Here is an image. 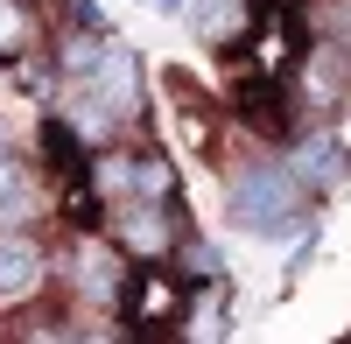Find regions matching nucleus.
Here are the masks:
<instances>
[{
    "label": "nucleus",
    "mask_w": 351,
    "mask_h": 344,
    "mask_svg": "<svg viewBox=\"0 0 351 344\" xmlns=\"http://www.w3.org/2000/svg\"><path fill=\"white\" fill-rule=\"evenodd\" d=\"M288 176H295L309 197H330V190H344V176H351V148H344L337 134H309V140L288 148Z\"/></svg>",
    "instance_id": "2"
},
{
    "label": "nucleus",
    "mask_w": 351,
    "mask_h": 344,
    "mask_svg": "<svg viewBox=\"0 0 351 344\" xmlns=\"http://www.w3.org/2000/svg\"><path fill=\"white\" fill-rule=\"evenodd\" d=\"M190 8V0H155V14H183Z\"/></svg>",
    "instance_id": "17"
},
{
    "label": "nucleus",
    "mask_w": 351,
    "mask_h": 344,
    "mask_svg": "<svg viewBox=\"0 0 351 344\" xmlns=\"http://www.w3.org/2000/svg\"><path fill=\"white\" fill-rule=\"evenodd\" d=\"M92 92L120 112V120H134L141 112V56L127 49V42H112L106 56H99V71H92Z\"/></svg>",
    "instance_id": "3"
},
{
    "label": "nucleus",
    "mask_w": 351,
    "mask_h": 344,
    "mask_svg": "<svg viewBox=\"0 0 351 344\" xmlns=\"http://www.w3.org/2000/svg\"><path fill=\"white\" fill-rule=\"evenodd\" d=\"M169 183H176V176H169V162H162V155H141V169H134V190L162 204V197H169Z\"/></svg>",
    "instance_id": "10"
},
{
    "label": "nucleus",
    "mask_w": 351,
    "mask_h": 344,
    "mask_svg": "<svg viewBox=\"0 0 351 344\" xmlns=\"http://www.w3.org/2000/svg\"><path fill=\"white\" fill-rule=\"evenodd\" d=\"M84 344H127L120 330H84Z\"/></svg>",
    "instance_id": "16"
},
{
    "label": "nucleus",
    "mask_w": 351,
    "mask_h": 344,
    "mask_svg": "<svg viewBox=\"0 0 351 344\" xmlns=\"http://www.w3.org/2000/svg\"><path fill=\"white\" fill-rule=\"evenodd\" d=\"M134 169H141V155H92V183L106 197H127L134 190Z\"/></svg>",
    "instance_id": "9"
},
{
    "label": "nucleus",
    "mask_w": 351,
    "mask_h": 344,
    "mask_svg": "<svg viewBox=\"0 0 351 344\" xmlns=\"http://www.w3.org/2000/svg\"><path fill=\"white\" fill-rule=\"evenodd\" d=\"M21 344H71V337H64V323H36V330H28Z\"/></svg>",
    "instance_id": "15"
},
{
    "label": "nucleus",
    "mask_w": 351,
    "mask_h": 344,
    "mask_svg": "<svg viewBox=\"0 0 351 344\" xmlns=\"http://www.w3.org/2000/svg\"><path fill=\"white\" fill-rule=\"evenodd\" d=\"M71 267H77V295H92V302H120V288H127V274H120V253H112V246H99V239H84Z\"/></svg>",
    "instance_id": "5"
},
{
    "label": "nucleus",
    "mask_w": 351,
    "mask_h": 344,
    "mask_svg": "<svg viewBox=\"0 0 351 344\" xmlns=\"http://www.w3.org/2000/svg\"><path fill=\"white\" fill-rule=\"evenodd\" d=\"M21 42H28V14H21V0H0V49L14 56Z\"/></svg>",
    "instance_id": "12"
},
{
    "label": "nucleus",
    "mask_w": 351,
    "mask_h": 344,
    "mask_svg": "<svg viewBox=\"0 0 351 344\" xmlns=\"http://www.w3.org/2000/svg\"><path fill=\"white\" fill-rule=\"evenodd\" d=\"M64 120H71V134H77V140H106L112 127H120V112H112V106L92 92V84H84V92L64 106Z\"/></svg>",
    "instance_id": "7"
},
{
    "label": "nucleus",
    "mask_w": 351,
    "mask_h": 344,
    "mask_svg": "<svg viewBox=\"0 0 351 344\" xmlns=\"http://www.w3.org/2000/svg\"><path fill=\"white\" fill-rule=\"evenodd\" d=\"M232 21H239V0H204V8H197V36H211V42H218Z\"/></svg>",
    "instance_id": "11"
},
{
    "label": "nucleus",
    "mask_w": 351,
    "mask_h": 344,
    "mask_svg": "<svg viewBox=\"0 0 351 344\" xmlns=\"http://www.w3.org/2000/svg\"><path fill=\"white\" fill-rule=\"evenodd\" d=\"M120 246H127V253H141V260H162V253L176 246V225H169V211L155 204V197H148V204H127V211H120Z\"/></svg>",
    "instance_id": "4"
},
{
    "label": "nucleus",
    "mask_w": 351,
    "mask_h": 344,
    "mask_svg": "<svg viewBox=\"0 0 351 344\" xmlns=\"http://www.w3.org/2000/svg\"><path fill=\"white\" fill-rule=\"evenodd\" d=\"M218 330H225V323H218V309H204V317L190 323V344H218Z\"/></svg>",
    "instance_id": "14"
},
{
    "label": "nucleus",
    "mask_w": 351,
    "mask_h": 344,
    "mask_svg": "<svg viewBox=\"0 0 351 344\" xmlns=\"http://www.w3.org/2000/svg\"><path fill=\"white\" fill-rule=\"evenodd\" d=\"M43 288V253L28 239H0V302H28Z\"/></svg>",
    "instance_id": "6"
},
{
    "label": "nucleus",
    "mask_w": 351,
    "mask_h": 344,
    "mask_svg": "<svg viewBox=\"0 0 351 344\" xmlns=\"http://www.w3.org/2000/svg\"><path fill=\"white\" fill-rule=\"evenodd\" d=\"M112 42H99V36H64V49H56V64H64L71 77H84L92 84V71H99V56H106Z\"/></svg>",
    "instance_id": "8"
},
{
    "label": "nucleus",
    "mask_w": 351,
    "mask_h": 344,
    "mask_svg": "<svg viewBox=\"0 0 351 344\" xmlns=\"http://www.w3.org/2000/svg\"><path fill=\"white\" fill-rule=\"evenodd\" d=\"M302 183L288 176V162H246L239 176L225 183V204L232 225L253 239H288V232H309V204H302Z\"/></svg>",
    "instance_id": "1"
},
{
    "label": "nucleus",
    "mask_w": 351,
    "mask_h": 344,
    "mask_svg": "<svg viewBox=\"0 0 351 344\" xmlns=\"http://www.w3.org/2000/svg\"><path fill=\"white\" fill-rule=\"evenodd\" d=\"M0 148H8V120H0Z\"/></svg>",
    "instance_id": "18"
},
{
    "label": "nucleus",
    "mask_w": 351,
    "mask_h": 344,
    "mask_svg": "<svg viewBox=\"0 0 351 344\" xmlns=\"http://www.w3.org/2000/svg\"><path fill=\"white\" fill-rule=\"evenodd\" d=\"M183 267H190V281H211V274H218V253L204 246V239H190V246H183Z\"/></svg>",
    "instance_id": "13"
}]
</instances>
